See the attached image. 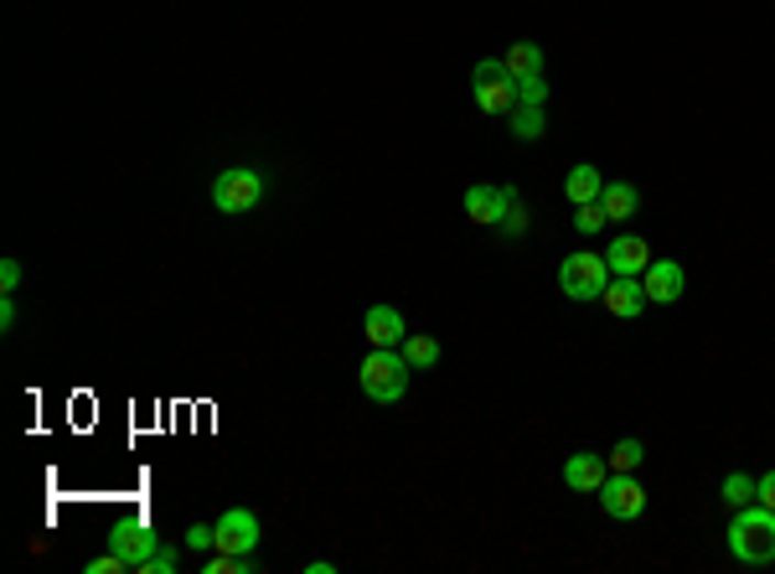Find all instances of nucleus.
<instances>
[{"mask_svg":"<svg viewBox=\"0 0 775 574\" xmlns=\"http://www.w3.org/2000/svg\"><path fill=\"white\" fill-rule=\"evenodd\" d=\"M506 119H512L506 130H512L517 140H543V130H548V119H543V104H517V109H512Z\"/></svg>","mask_w":775,"mask_h":574,"instance_id":"obj_18","label":"nucleus"},{"mask_svg":"<svg viewBox=\"0 0 775 574\" xmlns=\"http://www.w3.org/2000/svg\"><path fill=\"white\" fill-rule=\"evenodd\" d=\"M641 285H646V301L652 305H677L683 290H688V270L677 259H652L646 274H641Z\"/></svg>","mask_w":775,"mask_h":574,"instance_id":"obj_8","label":"nucleus"},{"mask_svg":"<svg viewBox=\"0 0 775 574\" xmlns=\"http://www.w3.org/2000/svg\"><path fill=\"white\" fill-rule=\"evenodd\" d=\"M605 207H600V203H585V207H574V228H579V234H585V238H594V234H600V228H605Z\"/></svg>","mask_w":775,"mask_h":574,"instance_id":"obj_24","label":"nucleus"},{"mask_svg":"<svg viewBox=\"0 0 775 574\" xmlns=\"http://www.w3.org/2000/svg\"><path fill=\"white\" fill-rule=\"evenodd\" d=\"M253 570H259L253 554H218V549H212V554L203 559V574H253Z\"/></svg>","mask_w":775,"mask_h":574,"instance_id":"obj_20","label":"nucleus"},{"mask_svg":"<svg viewBox=\"0 0 775 574\" xmlns=\"http://www.w3.org/2000/svg\"><path fill=\"white\" fill-rule=\"evenodd\" d=\"M719 497H724L729 507H750V502H755V476L729 472V476H724V487H719Z\"/></svg>","mask_w":775,"mask_h":574,"instance_id":"obj_21","label":"nucleus"},{"mask_svg":"<svg viewBox=\"0 0 775 574\" xmlns=\"http://www.w3.org/2000/svg\"><path fill=\"white\" fill-rule=\"evenodd\" d=\"M605 476H610V461L594 456V451H574V456L564 461V481H569V491H600Z\"/></svg>","mask_w":775,"mask_h":574,"instance_id":"obj_13","label":"nucleus"},{"mask_svg":"<svg viewBox=\"0 0 775 574\" xmlns=\"http://www.w3.org/2000/svg\"><path fill=\"white\" fill-rule=\"evenodd\" d=\"M548 99V84H543V73L538 78H517V104H543Z\"/></svg>","mask_w":775,"mask_h":574,"instance_id":"obj_27","label":"nucleus"},{"mask_svg":"<svg viewBox=\"0 0 775 574\" xmlns=\"http://www.w3.org/2000/svg\"><path fill=\"white\" fill-rule=\"evenodd\" d=\"M362 337H368V347H404V337H408L404 311H399V305H368Z\"/></svg>","mask_w":775,"mask_h":574,"instance_id":"obj_12","label":"nucleus"},{"mask_svg":"<svg viewBox=\"0 0 775 574\" xmlns=\"http://www.w3.org/2000/svg\"><path fill=\"white\" fill-rule=\"evenodd\" d=\"M176 564H182V554H176V549H166V543H161V549H155V554L145 559V564H140L135 574H176Z\"/></svg>","mask_w":775,"mask_h":574,"instance_id":"obj_26","label":"nucleus"},{"mask_svg":"<svg viewBox=\"0 0 775 574\" xmlns=\"http://www.w3.org/2000/svg\"><path fill=\"white\" fill-rule=\"evenodd\" d=\"M0 326H6V332L17 326V301H11V295H0Z\"/></svg>","mask_w":775,"mask_h":574,"instance_id":"obj_31","label":"nucleus"},{"mask_svg":"<svg viewBox=\"0 0 775 574\" xmlns=\"http://www.w3.org/2000/svg\"><path fill=\"white\" fill-rule=\"evenodd\" d=\"M605 264H610V274H646V264H652V243L636 238V234L615 238L610 253H605Z\"/></svg>","mask_w":775,"mask_h":574,"instance_id":"obj_14","label":"nucleus"},{"mask_svg":"<svg viewBox=\"0 0 775 574\" xmlns=\"http://www.w3.org/2000/svg\"><path fill=\"white\" fill-rule=\"evenodd\" d=\"M527 203H523V192H517V197H512V203H506V213H502V223H496V228H502L506 238H523L527 234Z\"/></svg>","mask_w":775,"mask_h":574,"instance_id":"obj_22","label":"nucleus"},{"mask_svg":"<svg viewBox=\"0 0 775 574\" xmlns=\"http://www.w3.org/2000/svg\"><path fill=\"white\" fill-rule=\"evenodd\" d=\"M109 549H114L130 570H140V564L161 549V539H155L151 523H114V528H109Z\"/></svg>","mask_w":775,"mask_h":574,"instance_id":"obj_9","label":"nucleus"},{"mask_svg":"<svg viewBox=\"0 0 775 574\" xmlns=\"http://www.w3.org/2000/svg\"><path fill=\"white\" fill-rule=\"evenodd\" d=\"M471 94H476V109L491 119H506L517 109V78L506 73L502 57H481L471 68Z\"/></svg>","mask_w":775,"mask_h":574,"instance_id":"obj_3","label":"nucleus"},{"mask_svg":"<svg viewBox=\"0 0 775 574\" xmlns=\"http://www.w3.org/2000/svg\"><path fill=\"white\" fill-rule=\"evenodd\" d=\"M399 353H404V362L414 372H424V368H435V362H439V342L435 337H404Z\"/></svg>","mask_w":775,"mask_h":574,"instance_id":"obj_19","label":"nucleus"},{"mask_svg":"<svg viewBox=\"0 0 775 574\" xmlns=\"http://www.w3.org/2000/svg\"><path fill=\"white\" fill-rule=\"evenodd\" d=\"M182 543L192 549V554H212V549H218V528H212V523H192Z\"/></svg>","mask_w":775,"mask_h":574,"instance_id":"obj_25","label":"nucleus"},{"mask_svg":"<svg viewBox=\"0 0 775 574\" xmlns=\"http://www.w3.org/2000/svg\"><path fill=\"white\" fill-rule=\"evenodd\" d=\"M729 554L740 559V564H750V570H765V564H775V512L771 507H734V523H729Z\"/></svg>","mask_w":775,"mask_h":574,"instance_id":"obj_1","label":"nucleus"},{"mask_svg":"<svg viewBox=\"0 0 775 574\" xmlns=\"http://www.w3.org/2000/svg\"><path fill=\"white\" fill-rule=\"evenodd\" d=\"M600 305H605L610 316H621V322H636L641 311H646V285H641V274H610Z\"/></svg>","mask_w":775,"mask_h":574,"instance_id":"obj_10","label":"nucleus"},{"mask_svg":"<svg viewBox=\"0 0 775 574\" xmlns=\"http://www.w3.org/2000/svg\"><path fill=\"white\" fill-rule=\"evenodd\" d=\"M610 285V264H605V253H594V249H579L569 253L564 264H558V290L569 295V301H600Z\"/></svg>","mask_w":775,"mask_h":574,"instance_id":"obj_4","label":"nucleus"},{"mask_svg":"<svg viewBox=\"0 0 775 574\" xmlns=\"http://www.w3.org/2000/svg\"><path fill=\"white\" fill-rule=\"evenodd\" d=\"M119 570H130V564H124V559H119L114 549H109L103 559H94V564H88V574H119Z\"/></svg>","mask_w":775,"mask_h":574,"instance_id":"obj_29","label":"nucleus"},{"mask_svg":"<svg viewBox=\"0 0 775 574\" xmlns=\"http://www.w3.org/2000/svg\"><path fill=\"white\" fill-rule=\"evenodd\" d=\"M594 497L605 507V518H615V523H636L641 512H646V487L636 481V472H610Z\"/></svg>","mask_w":775,"mask_h":574,"instance_id":"obj_6","label":"nucleus"},{"mask_svg":"<svg viewBox=\"0 0 775 574\" xmlns=\"http://www.w3.org/2000/svg\"><path fill=\"white\" fill-rule=\"evenodd\" d=\"M641 461H646V445H641V440H621V445L610 451V472H636Z\"/></svg>","mask_w":775,"mask_h":574,"instance_id":"obj_23","label":"nucleus"},{"mask_svg":"<svg viewBox=\"0 0 775 574\" xmlns=\"http://www.w3.org/2000/svg\"><path fill=\"white\" fill-rule=\"evenodd\" d=\"M212 528H218V554H253L259 539H264V533H259V512H253V507H228Z\"/></svg>","mask_w":775,"mask_h":574,"instance_id":"obj_7","label":"nucleus"},{"mask_svg":"<svg viewBox=\"0 0 775 574\" xmlns=\"http://www.w3.org/2000/svg\"><path fill=\"white\" fill-rule=\"evenodd\" d=\"M512 197H517V186H487V182H476L471 192H466V218L481 223V228H496Z\"/></svg>","mask_w":775,"mask_h":574,"instance_id":"obj_11","label":"nucleus"},{"mask_svg":"<svg viewBox=\"0 0 775 574\" xmlns=\"http://www.w3.org/2000/svg\"><path fill=\"white\" fill-rule=\"evenodd\" d=\"M600 207H605L610 223H625L641 207V192L631 182H605V186H600Z\"/></svg>","mask_w":775,"mask_h":574,"instance_id":"obj_16","label":"nucleus"},{"mask_svg":"<svg viewBox=\"0 0 775 574\" xmlns=\"http://www.w3.org/2000/svg\"><path fill=\"white\" fill-rule=\"evenodd\" d=\"M264 203V171L253 166H228L218 171V182H212V207L238 218V213H253V207Z\"/></svg>","mask_w":775,"mask_h":574,"instance_id":"obj_5","label":"nucleus"},{"mask_svg":"<svg viewBox=\"0 0 775 574\" xmlns=\"http://www.w3.org/2000/svg\"><path fill=\"white\" fill-rule=\"evenodd\" d=\"M755 502H760V507H771V512H775V472H765V476L755 481Z\"/></svg>","mask_w":775,"mask_h":574,"instance_id":"obj_28","label":"nucleus"},{"mask_svg":"<svg viewBox=\"0 0 775 574\" xmlns=\"http://www.w3.org/2000/svg\"><path fill=\"white\" fill-rule=\"evenodd\" d=\"M17 285H21V264H17V259H6V264H0V290L11 295Z\"/></svg>","mask_w":775,"mask_h":574,"instance_id":"obj_30","label":"nucleus"},{"mask_svg":"<svg viewBox=\"0 0 775 574\" xmlns=\"http://www.w3.org/2000/svg\"><path fill=\"white\" fill-rule=\"evenodd\" d=\"M502 63L512 78H538L543 73V47L538 42H512V47L502 52Z\"/></svg>","mask_w":775,"mask_h":574,"instance_id":"obj_17","label":"nucleus"},{"mask_svg":"<svg viewBox=\"0 0 775 574\" xmlns=\"http://www.w3.org/2000/svg\"><path fill=\"white\" fill-rule=\"evenodd\" d=\"M600 186H605V176H600V166H574L569 176H564V197H569V207H585V203H600Z\"/></svg>","mask_w":775,"mask_h":574,"instance_id":"obj_15","label":"nucleus"},{"mask_svg":"<svg viewBox=\"0 0 775 574\" xmlns=\"http://www.w3.org/2000/svg\"><path fill=\"white\" fill-rule=\"evenodd\" d=\"M408 362L399 347H372L368 357H362V372H357V383H362V393H368L372 404H399L408 393Z\"/></svg>","mask_w":775,"mask_h":574,"instance_id":"obj_2","label":"nucleus"},{"mask_svg":"<svg viewBox=\"0 0 775 574\" xmlns=\"http://www.w3.org/2000/svg\"><path fill=\"white\" fill-rule=\"evenodd\" d=\"M305 574H337V564H331V559H310V564H305Z\"/></svg>","mask_w":775,"mask_h":574,"instance_id":"obj_32","label":"nucleus"}]
</instances>
